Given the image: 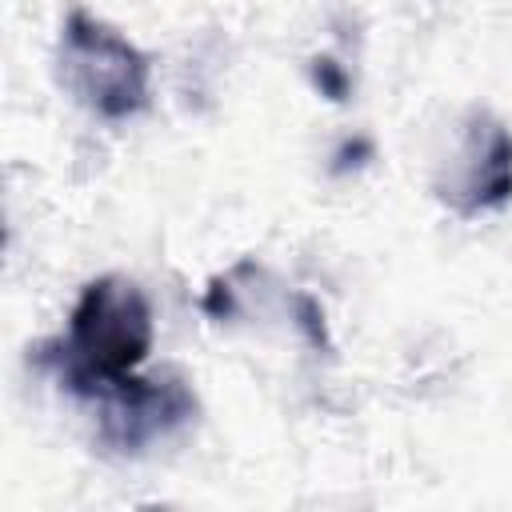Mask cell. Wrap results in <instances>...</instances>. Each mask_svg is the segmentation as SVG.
<instances>
[{
  "label": "cell",
  "instance_id": "cell-1",
  "mask_svg": "<svg viewBox=\"0 0 512 512\" xmlns=\"http://www.w3.org/2000/svg\"><path fill=\"white\" fill-rule=\"evenodd\" d=\"M152 336V304L140 284L128 276H96L80 288L68 328L36 348V364H44L64 392L96 400L136 376L152 352Z\"/></svg>",
  "mask_w": 512,
  "mask_h": 512
},
{
  "label": "cell",
  "instance_id": "cell-2",
  "mask_svg": "<svg viewBox=\"0 0 512 512\" xmlns=\"http://www.w3.org/2000/svg\"><path fill=\"white\" fill-rule=\"evenodd\" d=\"M60 80L100 120H132L152 100L148 56L84 8H72L60 24Z\"/></svg>",
  "mask_w": 512,
  "mask_h": 512
},
{
  "label": "cell",
  "instance_id": "cell-3",
  "mask_svg": "<svg viewBox=\"0 0 512 512\" xmlns=\"http://www.w3.org/2000/svg\"><path fill=\"white\" fill-rule=\"evenodd\" d=\"M92 404H96V440L116 456H140L148 444L168 440L196 416V396L176 376L164 380L128 376Z\"/></svg>",
  "mask_w": 512,
  "mask_h": 512
},
{
  "label": "cell",
  "instance_id": "cell-4",
  "mask_svg": "<svg viewBox=\"0 0 512 512\" xmlns=\"http://www.w3.org/2000/svg\"><path fill=\"white\" fill-rule=\"evenodd\" d=\"M444 200L456 216L472 220L512 200V132L500 120H476L464 140L460 172L448 180Z\"/></svg>",
  "mask_w": 512,
  "mask_h": 512
},
{
  "label": "cell",
  "instance_id": "cell-5",
  "mask_svg": "<svg viewBox=\"0 0 512 512\" xmlns=\"http://www.w3.org/2000/svg\"><path fill=\"white\" fill-rule=\"evenodd\" d=\"M292 316H296V328L304 332V340L312 348H324L332 352V336H328V324H324V308L312 292H296L292 296Z\"/></svg>",
  "mask_w": 512,
  "mask_h": 512
},
{
  "label": "cell",
  "instance_id": "cell-6",
  "mask_svg": "<svg viewBox=\"0 0 512 512\" xmlns=\"http://www.w3.org/2000/svg\"><path fill=\"white\" fill-rule=\"evenodd\" d=\"M312 84H316V92L324 96V100H332V104H344L348 100V92H352V80H348V72H344V64L340 60H332V56H312Z\"/></svg>",
  "mask_w": 512,
  "mask_h": 512
},
{
  "label": "cell",
  "instance_id": "cell-7",
  "mask_svg": "<svg viewBox=\"0 0 512 512\" xmlns=\"http://www.w3.org/2000/svg\"><path fill=\"white\" fill-rule=\"evenodd\" d=\"M200 308L212 316V320H232L236 316V288H232V276H224V280H212L208 284V292L200 296Z\"/></svg>",
  "mask_w": 512,
  "mask_h": 512
},
{
  "label": "cell",
  "instance_id": "cell-8",
  "mask_svg": "<svg viewBox=\"0 0 512 512\" xmlns=\"http://www.w3.org/2000/svg\"><path fill=\"white\" fill-rule=\"evenodd\" d=\"M368 156H372V140L356 136V140H348V144L336 152V164H332V172H348V168H360Z\"/></svg>",
  "mask_w": 512,
  "mask_h": 512
}]
</instances>
